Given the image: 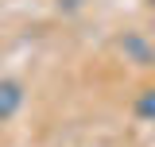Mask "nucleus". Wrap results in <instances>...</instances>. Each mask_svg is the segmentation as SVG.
<instances>
[{
    "label": "nucleus",
    "mask_w": 155,
    "mask_h": 147,
    "mask_svg": "<svg viewBox=\"0 0 155 147\" xmlns=\"http://www.w3.org/2000/svg\"><path fill=\"white\" fill-rule=\"evenodd\" d=\"M23 101H27L23 81H16V77H0V124L16 120L19 109H23Z\"/></svg>",
    "instance_id": "nucleus-1"
},
{
    "label": "nucleus",
    "mask_w": 155,
    "mask_h": 147,
    "mask_svg": "<svg viewBox=\"0 0 155 147\" xmlns=\"http://www.w3.org/2000/svg\"><path fill=\"white\" fill-rule=\"evenodd\" d=\"M132 112L140 116V120L155 124V85H143V89L136 93V101H132Z\"/></svg>",
    "instance_id": "nucleus-3"
},
{
    "label": "nucleus",
    "mask_w": 155,
    "mask_h": 147,
    "mask_svg": "<svg viewBox=\"0 0 155 147\" xmlns=\"http://www.w3.org/2000/svg\"><path fill=\"white\" fill-rule=\"evenodd\" d=\"M151 39H155V19H151Z\"/></svg>",
    "instance_id": "nucleus-5"
},
{
    "label": "nucleus",
    "mask_w": 155,
    "mask_h": 147,
    "mask_svg": "<svg viewBox=\"0 0 155 147\" xmlns=\"http://www.w3.org/2000/svg\"><path fill=\"white\" fill-rule=\"evenodd\" d=\"M151 43H155V39H151ZM151 43H147V35H140V31H128L116 47L124 51V58H132L136 66H155V47H151Z\"/></svg>",
    "instance_id": "nucleus-2"
},
{
    "label": "nucleus",
    "mask_w": 155,
    "mask_h": 147,
    "mask_svg": "<svg viewBox=\"0 0 155 147\" xmlns=\"http://www.w3.org/2000/svg\"><path fill=\"white\" fill-rule=\"evenodd\" d=\"M147 4H151V8H155V0H147Z\"/></svg>",
    "instance_id": "nucleus-6"
},
{
    "label": "nucleus",
    "mask_w": 155,
    "mask_h": 147,
    "mask_svg": "<svg viewBox=\"0 0 155 147\" xmlns=\"http://www.w3.org/2000/svg\"><path fill=\"white\" fill-rule=\"evenodd\" d=\"M85 0H58V8H66V12H74V8H81Z\"/></svg>",
    "instance_id": "nucleus-4"
}]
</instances>
